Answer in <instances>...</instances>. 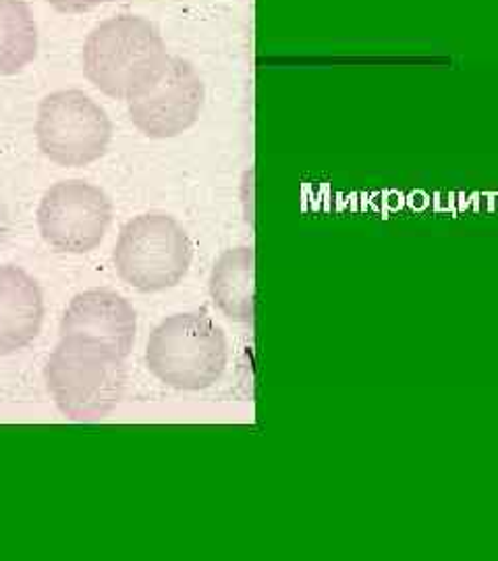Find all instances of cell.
Returning <instances> with one entry per match:
<instances>
[{"label": "cell", "instance_id": "9c48e42d", "mask_svg": "<svg viewBox=\"0 0 498 561\" xmlns=\"http://www.w3.org/2000/svg\"><path fill=\"white\" fill-rule=\"evenodd\" d=\"M40 285L20 266H0V356L15 354L40 335Z\"/></svg>", "mask_w": 498, "mask_h": 561}, {"label": "cell", "instance_id": "8992f818", "mask_svg": "<svg viewBox=\"0 0 498 561\" xmlns=\"http://www.w3.org/2000/svg\"><path fill=\"white\" fill-rule=\"evenodd\" d=\"M113 222V202L88 181L55 183L38 206V229L44 241L62 254L96 250Z\"/></svg>", "mask_w": 498, "mask_h": 561}, {"label": "cell", "instance_id": "8fae6325", "mask_svg": "<svg viewBox=\"0 0 498 561\" xmlns=\"http://www.w3.org/2000/svg\"><path fill=\"white\" fill-rule=\"evenodd\" d=\"M38 57V23L25 0H0V76H18Z\"/></svg>", "mask_w": 498, "mask_h": 561}, {"label": "cell", "instance_id": "7c38bea8", "mask_svg": "<svg viewBox=\"0 0 498 561\" xmlns=\"http://www.w3.org/2000/svg\"><path fill=\"white\" fill-rule=\"evenodd\" d=\"M50 7H55L59 13L67 15H78V13H88L92 9H96L100 4L113 2V0H48Z\"/></svg>", "mask_w": 498, "mask_h": 561}, {"label": "cell", "instance_id": "30bf717a", "mask_svg": "<svg viewBox=\"0 0 498 561\" xmlns=\"http://www.w3.org/2000/svg\"><path fill=\"white\" fill-rule=\"evenodd\" d=\"M210 296L220 312L235 322L254 321L256 310V254L241 245L227 250L210 275Z\"/></svg>", "mask_w": 498, "mask_h": 561}, {"label": "cell", "instance_id": "3957f363", "mask_svg": "<svg viewBox=\"0 0 498 561\" xmlns=\"http://www.w3.org/2000/svg\"><path fill=\"white\" fill-rule=\"evenodd\" d=\"M227 337L217 322L201 312L175 314L150 333L148 370L179 391H201L219 381L227 368Z\"/></svg>", "mask_w": 498, "mask_h": 561}, {"label": "cell", "instance_id": "7a4b0ae2", "mask_svg": "<svg viewBox=\"0 0 498 561\" xmlns=\"http://www.w3.org/2000/svg\"><path fill=\"white\" fill-rule=\"evenodd\" d=\"M44 375L60 414L76 422L106 419L119 405L127 385L123 358L78 340H60Z\"/></svg>", "mask_w": 498, "mask_h": 561}, {"label": "cell", "instance_id": "5b68a950", "mask_svg": "<svg viewBox=\"0 0 498 561\" xmlns=\"http://www.w3.org/2000/svg\"><path fill=\"white\" fill-rule=\"evenodd\" d=\"M111 138V117L81 90L53 92L38 106L36 140L42 154L59 167H88L100 161Z\"/></svg>", "mask_w": 498, "mask_h": 561}, {"label": "cell", "instance_id": "52a82bcc", "mask_svg": "<svg viewBox=\"0 0 498 561\" xmlns=\"http://www.w3.org/2000/svg\"><path fill=\"white\" fill-rule=\"evenodd\" d=\"M206 88L194 62L171 57L162 80L140 99L129 101V117L146 138L169 140L196 125Z\"/></svg>", "mask_w": 498, "mask_h": 561}, {"label": "cell", "instance_id": "ba28073f", "mask_svg": "<svg viewBox=\"0 0 498 561\" xmlns=\"http://www.w3.org/2000/svg\"><path fill=\"white\" fill-rule=\"evenodd\" d=\"M136 310L119 294L90 289L76 296L60 321V340H78L127 360L136 341Z\"/></svg>", "mask_w": 498, "mask_h": 561}, {"label": "cell", "instance_id": "6da1fadb", "mask_svg": "<svg viewBox=\"0 0 498 561\" xmlns=\"http://www.w3.org/2000/svg\"><path fill=\"white\" fill-rule=\"evenodd\" d=\"M83 73L102 94L134 101L166 73L171 55L159 27L141 15L120 13L99 23L83 42Z\"/></svg>", "mask_w": 498, "mask_h": 561}, {"label": "cell", "instance_id": "277c9868", "mask_svg": "<svg viewBox=\"0 0 498 561\" xmlns=\"http://www.w3.org/2000/svg\"><path fill=\"white\" fill-rule=\"evenodd\" d=\"M194 259V243L185 229L164 213L134 217L120 229L113 252L120 279L141 294H157L179 285Z\"/></svg>", "mask_w": 498, "mask_h": 561}]
</instances>
